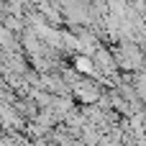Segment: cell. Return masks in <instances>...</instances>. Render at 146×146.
Masks as SVG:
<instances>
[{"label":"cell","instance_id":"1","mask_svg":"<svg viewBox=\"0 0 146 146\" xmlns=\"http://www.w3.org/2000/svg\"><path fill=\"white\" fill-rule=\"evenodd\" d=\"M13 108H15V113L23 118V121H28V123H33L36 118H38V113H41V108L36 105V100L33 98H18L15 103H13Z\"/></svg>","mask_w":146,"mask_h":146}]
</instances>
